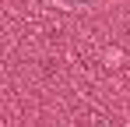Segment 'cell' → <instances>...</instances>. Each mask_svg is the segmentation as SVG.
Instances as JSON below:
<instances>
[]
</instances>
